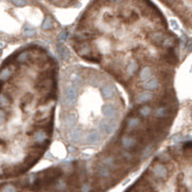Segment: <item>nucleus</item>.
Instances as JSON below:
<instances>
[{
    "mask_svg": "<svg viewBox=\"0 0 192 192\" xmlns=\"http://www.w3.org/2000/svg\"><path fill=\"white\" fill-rule=\"evenodd\" d=\"M140 119L137 117H131L127 120V128L128 130H134L135 128L138 127L140 125Z\"/></svg>",
    "mask_w": 192,
    "mask_h": 192,
    "instance_id": "11",
    "label": "nucleus"
},
{
    "mask_svg": "<svg viewBox=\"0 0 192 192\" xmlns=\"http://www.w3.org/2000/svg\"><path fill=\"white\" fill-rule=\"evenodd\" d=\"M70 138L73 143H78L82 138V131L79 128H73L70 132Z\"/></svg>",
    "mask_w": 192,
    "mask_h": 192,
    "instance_id": "8",
    "label": "nucleus"
},
{
    "mask_svg": "<svg viewBox=\"0 0 192 192\" xmlns=\"http://www.w3.org/2000/svg\"><path fill=\"white\" fill-rule=\"evenodd\" d=\"M152 94L149 92H144V93H140L137 97L135 98V101L136 104H143V102H147L149 101V100L152 98Z\"/></svg>",
    "mask_w": 192,
    "mask_h": 192,
    "instance_id": "10",
    "label": "nucleus"
},
{
    "mask_svg": "<svg viewBox=\"0 0 192 192\" xmlns=\"http://www.w3.org/2000/svg\"><path fill=\"white\" fill-rule=\"evenodd\" d=\"M158 161L159 162H162V163H166V162H169L170 161V158H171V156H170V154H169L168 152H162L161 154L158 155Z\"/></svg>",
    "mask_w": 192,
    "mask_h": 192,
    "instance_id": "22",
    "label": "nucleus"
},
{
    "mask_svg": "<svg viewBox=\"0 0 192 192\" xmlns=\"http://www.w3.org/2000/svg\"><path fill=\"white\" fill-rule=\"evenodd\" d=\"M151 40L155 43H162L165 40V35L161 33H155L151 35Z\"/></svg>",
    "mask_w": 192,
    "mask_h": 192,
    "instance_id": "17",
    "label": "nucleus"
},
{
    "mask_svg": "<svg viewBox=\"0 0 192 192\" xmlns=\"http://www.w3.org/2000/svg\"><path fill=\"white\" fill-rule=\"evenodd\" d=\"M75 123H76V115H75V113H73V112L68 113L65 118V125L67 127H73L75 125Z\"/></svg>",
    "mask_w": 192,
    "mask_h": 192,
    "instance_id": "12",
    "label": "nucleus"
},
{
    "mask_svg": "<svg viewBox=\"0 0 192 192\" xmlns=\"http://www.w3.org/2000/svg\"><path fill=\"white\" fill-rule=\"evenodd\" d=\"M41 27H42V30H44V31H48V30H50L52 27V20L50 17H47L44 20H43L42 24H41Z\"/></svg>",
    "mask_w": 192,
    "mask_h": 192,
    "instance_id": "21",
    "label": "nucleus"
},
{
    "mask_svg": "<svg viewBox=\"0 0 192 192\" xmlns=\"http://www.w3.org/2000/svg\"><path fill=\"white\" fill-rule=\"evenodd\" d=\"M23 33H24V35L27 36V37H32V36L35 35V30H34L31 26H26L23 29Z\"/></svg>",
    "mask_w": 192,
    "mask_h": 192,
    "instance_id": "23",
    "label": "nucleus"
},
{
    "mask_svg": "<svg viewBox=\"0 0 192 192\" xmlns=\"http://www.w3.org/2000/svg\"><path fill=\"white\" fill-rule=\"evenodd\" d=\"M158 86H159V82L157 79H155V78H153V79H151V80H149L148 82H146L145 84H144V88L146 89V90H155V89H157L158 88Z\"/></svg>",
    "mask_w": 192,
    "mask_h": 192,
    "instance_id": "15",
    "label": "nucleus"
},
{
    "mask_svg": "<svg viewBox=\"0 0 192 192\" xmlns=\"http://www.w3.org/2000/svg\"><path fill=\"white\" fill-rule=\"evenodd\" d=\"M57 48V53L60 56L61 59H63V60H67L69 59V57H70V53H69L68 49L65 47V45H62V43L61 42H58L56 45Z\"/></svg>",
    "mask_w": 192,
    "mask_h": 192,
    "instance_id": "7",
    "label": "nucleus"
},
{
    "mask_svg": "<svg viewBox=\"0 0 192 192\" xmlns=\"http://www.w3.org/2000/svg\"><path fill=\"white\" fill-rule=\"evenodd\" d=\"M152 153V148H151V146H149V147H147V149H146L145 151H144L143 153V157L144 158H146V157H148L149 155Z\"/></svg>",
    "mask_w": 192,
    "mask_h": 192,
    "instance_id": "30",
    "label": "nucleus"
},
{
    "mask_svg": "<svg viewBox=\"0 0 192 192\" xmlns=\"http://www.w3.org/2000/svg\"><path fill=\"white\" fill-rule=\"evenodd\" d=\"M68 36H69V33H68V31H63L62 33H61V35H60V39H61V40H65V39H67V38H68Z\"/></svg>",
    "mask_w": 192,
    "mask_h": 192,
    "instance_id": "31",
    "label": "nucleus"
},
{
    "mask_svg": "<svg viewBox=\"0 0 192 192\" xmlns=\"http://www.w3.org/2000/svg\"><path fill=\"white\" fill-rule=\"evenodd\" d=\"M1 191H16V188L13 186V185H5L4 187L1 188Z\"/></svg>",
    "mask_w": 192,
    "mask_h": 192,
    "instance_id": "29",
    "label": "nucleus"
},
{
    "mask_svg": "<svg viewBox=\"0 0 192 192\" xmlns=\"http://www.w3.org/2000/svg\"><path fill=\"white\" fill-rule=\"evenodd\" d=\"M174 44H175V39H174V38H172V37L168 38V39H166V38H165V40L163 41V45H164V47H166V48H171V47H173Z\"/></svg>",
    "mask_w": 192,
    "mask_h": 192,
    "instance_id": "25",
    "label": "nucleus"
},
{
    "mask_svg": "<svg viewBox=\"0 0 192 192\" xmlns=\"http://www.w3.org/2000/svg\"><path fill=\"white\" fill-rule=\"evenodd\" d=\"M11 75H12V72H11L10 69H8V68H3V69H2V70H1V81H2V82L5 81L6 79L10 78Z\"/></svg>",
    "mask_w": 192,
    "mask_h": 192,
    "instance_id": "19",
    "label": "nucleus"
},
{
    "mask_svg": "<svg viewBox=\"0 0 192 192\" xmlns=\"http://www.w3.org/2000/svg\"><path fill=\"white\" fill-rule=\"evenodd\" d=\"M137 68H138V66H137L136 61H134L133 59H132V60H130L129 62H128L127 67H126V72L129 75H133L137 71Z\"/></svg>",
    "mask_w": 192,
    "mask_h": 192,
    "instance_id": "13",
    "label": "nucleus"
},
{
    "mask_svg": "<svg viewBox=\"0 0 192 192\" xmlns=\"http://www.w3.org/2000/svg\"><path fill=\"white\" fill-rule=\"evenodd\" d=\"M98 174L100 175V177L107 178V177H110V171L107 167H100V168L98 169Z\"/></svg>",
    "mask_w": 192,
    "mask_h": 192,
    "instance_id": "20",
    "label": "nucleus"
},
{
    "mask_svg": "<svg viewBox=\"0 0 192 192\" xmlns=\"http://www.w3.org/2000/svg\"><path fill=\"white\" fill-rule=\"evenodd\" d=\"M13 4L16 6H24L27 5V1L26 0H12Z\"/></svg>",
    "mask_w": 192,
    "mask_h": 192,
    "instance_id": "28",
    "label": "nucleus"
},
{
    "mask_svg": "<svg viewBox=\"0 0 192 192\" xmlns=\"http://www.w3.org/2000/svg\"><path fill=\"white\" fill-rule=\"evenodd\" d=\"M99 129L101 132H104V133L106 134H111L113 133L114 129H115V123L113 122H111V120H101L99 123Z\"/></svg>",
    "mask_w": 192,
    "mask_h": 192,
    "instance_id": "3",
    "label": "nucleus"
},
{
    "mask_svg": "<svg viewBox=\"0 0 192 192\" xmlns=\"http://www.w3.org/2000/svg\"><path fill=\"white\" fill-rule=\"evenodd\" d=\"M100 93H101V96L105 99H110L115 94V89L112 84H106L100 89Z\"/></svg>",
    "mask_w": 192,
    "mask_h": 192,
    "instance_id": "4",
    "label": "nucleus"
},
{
    "mask_svg": "<svg viewBox=\"0 0 192 192\" xmlns=\"http://www.w3.org/2000/svg\"><path fill=\"white\" fill-rule=\"evenodd\" d=\"M170 23H171V24H173V27H174V29L178 30V26H177V23L174 21V20H170Z\"/></svg>",
    "mask_w": 192,
    "mask_h": 192,
    "instance_id": "32",
    "label": "nucleus"
},
{
    "mask_svg": "<svg viewBox=\"0 0 192 192\" xmlns=\"http://www.w3.org/2000/svg\"><path fill=\"white\" fill-rule=\"evenodd\" d=\"M77 91H78V86L77 84H73V86L68 87L67 91H66V105L68 107H71L74 105L75 100L77 97Z\"/></svg>",
    "mask_w": 192,
    "mask_h": 192,
    "instance_id": "1",
    "label": "nucleus"
},
{
    "mask_svg": "<svg viewBox=\"0 0 192 192\" xmlns=\"http://www.w3.org/2000/svg\"><path fill=\"white\" fill-rule=\"evenodd\" d=\"M167 115V109L166 108H157L155 110V116L159 118H163Z\"/></svg>",
    "mask_w": 192,
    "mask_h": 192,
    "instance_id": "24",
    "label": "nucleus"
},
{
    "mask_svg": "<svg viewBox=\"0 0 192 192\" xmlns=\"http://www.w3.org/2000/svg\"><path fill=\"white\" fill-rule=\"evenodd\" d=\"M151 77V68L145 67L143 68V70L140 71V79L143 81H147L148 79H150Z\"/></svg>",
    "mask_w": 192,
    "mask_h": 192,
    "instance_id": "16",
    "label": "nucleus"
},
{
    "mask_svg": "<svg viewBox=\"0 0 192 192\" xmlns=\"http://www.w3.org/2000/svg\"><path fill=\"white\" fill-rule=\"evenodd\" d=\"M102 114H104L105 117L112 119V118H115L116 116V109L113 105H106V106L102 107Z\"/></svg>",
    "mask_w": 192,
    "mask_h": 192,
    "instance_id": "5",
    "label": "nucleus"
},
{
    "mask_svg": "<svg viewBox=\"0 0 192 192\" xmlns=\"http://www.w3.org/2000/svg\"><path fill=\"white\" fill-rule=\"evenodd\" d=\"M8 101H9L8 97L2 93L1 97H0V105H1V108H4V106H8Z\"/></svg>",
    "mask_w": 192,
    "mask_h": 192,
    "instance_id": "27",
    "label": "nucleus"
},
{
    "mask_svg": "<svg viewBox=\"0 0 192 192\" xmlns=\"http://www.w3.org/2000/svg\"><path fill=\"white\" fill-rule=\"evenodd\" d=\"M33 138H34V140L38 144L44 143V141L47 140V134H45V132H43V131H37L36 133H34Z\"/></svg>",
    "mask_w": 192,
    "mask_h": 192,
    "instance_id": "14",
    "label": "nucleus"
},
{
    "mask_svg": "<svg viewBox=\"0 0 192 192\" xmlns=\"http://www.w3.org/2000/svg\"><path fill=\"white\" fill-rule=\"evenodd\" d=\"M84 187H82V190L84 191H89V190H91V188L90 187H88L89 185H84Z\"/></svg>",
    "mask_w": 192,
    "mask_h": 192,
    "instance_id": "33",
    "label": "nucleus"
},
{
    "mask_svg": "<svg viewBox=\"0 0 192 192\" xmlns=\"http://www.w3.org/2000/svg\"><path fill=\"white\" fill-rule=\"evenodd\" d=\"M152 113V108L149 106H144L143 108L139 109V114H140L143 117H148Z\"/></svg>",
    "mask_w": 192,
    "mask_h": 192,
    "instance_id": "18",
    "label": "nucleus"
},
{
    "mask_svg": "<svg viewBox=\"0 0 192 192\" xmlns=\"http://www.w3.org/2000/svg\"><path fill=\"white\" fill-rule=\"evenodd\" d=\"M27 52H21L19 55L17 56V60L19 61V62H26L27 60Z\"/></svg>",
    "mask_w": 192,
    "mask_h": 192,
    "instance_id": "26",
    "label": "nucleus"
},
{
    "mask_svg": "<svg viewBox=\"0 0 192 192\" xmlns=\"http://www.w3.org/2000/svg\"><path fill=\"white\" fill-rule=\"evenodd\" d=\"M122 144L126 149H131L135 145V140H134L133 137L131 136H123L122 138Z\"/></svg>",
    "mask_w": 192,
    "mask_h": 192,
    "instance_id": "9",
    "label": "nucleus"
},
{
    "mask_svg": "<svg viewBox=\"0 0 192 192\" xmlns=\"http://www.w3.org/2000/svg\"><path fill=\"white\" fill-rule=\"evenodd\" d=\"M151 171L154 174L155 177L157 178H163V180H166L167 175H168V171H167L166 167L162 164H156L155 166H153L151 168Z\"/></svg>",
    "mask_w": 192,
    "mask_h": 192,
    "instance_id": "2",
    "label": "nucleus"
},
{
    "mask_svg": "<svg viewBox=\"0 0 192 192\" xmlns=\"http://www.w3.org/2000/svg\"><path fill=\"white\" fill-rule=\"evenodd\" d=\"M100 137H101L100 132L97 131V130H93L87 136V143L90 144V145H93V144H96L100 140Z\"/></svg>",
    "mask_w": 192,
    "mask_h": 192,
    "instance_id": "6",
    "label": "nucleus"
}]
</instances>
